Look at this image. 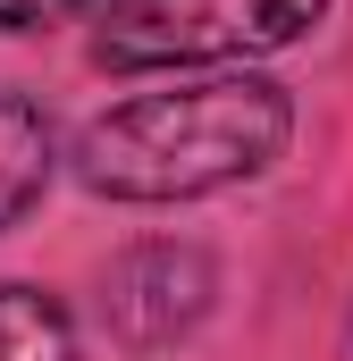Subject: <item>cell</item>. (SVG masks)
Returning <instances> with one entry per match:
<instances>
[{"label":"cell","mask_w":353,"mask_h":361,"mask_svg":"<svg viewBox=\"0 0 353 361\" xmlns=\"http://www.w3.org/2000/svg\"><path fill=\"white\" fill-rule=\"evenodd\" d=\"M294 135V101L269 76H202V85L135 92L76 135V177L101 202H202L253 185Z\"/></svg>","instance_id":"6da1fadb"},{"label":"cell","mask_w":353,"mask_h":361,"mask_svg":"<svg viewBox=\"0 0 353 361\" xmlns=\"http://www.w3.org/2000/svg\"><path fill=\"white\" fill-rule=\"evenodd\" d=\"M320 17H328V0H109L92 25V59L118 76L261 59V51L303 42Z\"/></svg>","instance_id":"7a4b0ae2"},{"label":"cell","mask_w":353,"mask_h":361,"mask_svg":"<svg viewBox=\"0 0 353 361\" xmlns=\"http://www.w3.org/2000/svg\"><path fill=\"white\" fill-rule=\"evenodd\" d=\"M202 311H210V261L185 252V244H143L101 286V319L126 345H169L176 328H193Z\"/></svg>","instance_id":"3957f363"},{"label":"cell","mask_w":353,"mask_h":361,"mask_svg":"<svg viewBox=\"0 0 353 361\" xmlns=\"http://www.w3.org/2000/svg\"><path fill=\"white\" fill-rule=\"evenodd\" d=\"M51 169H59V143H51L42 109L17 101V92H0V227H17V219L42 202Z\"/></svg>","instance_id":"277c9868"},{"label":"cell","mask_w":353,"mask_h":361,"mask_svg":"<svg viewBox=\"0 0 353 361\" xmlns=\"http://www.w3.org/2000/svg\"><path fill=\"white\" fill-rule=\"evenodd\" d=\"M0 361H76V328L42 286H0Z\"/></svg>","instance_id":"5b68a950"},{"label":"cell","mask_w":353,"mask_h":361,"mask_svg":"<svg viewBox=\"0 0 353 361\" xmlns=\"http://www.w3.org/2000/svg\"><path fill=\"white\" fill-rule=\"evenodd\" d=\"M85 0H0V34H51V25H68Z\"/></svg>","instance_id":"8992f818"},{"label":"cell","mask_w":353,"mask_h":361,"mask_svg":"<svg viewBox=\"0 0 353 361\" xmlns=\"http://www.w3.org/2000/svg\"><path fill=\"white\" fill-rule=\"evenodd\" d=\"M345 361H353V319H345Z\"/></svg>","instance_id":"52a82bcc"}]
</instances>
